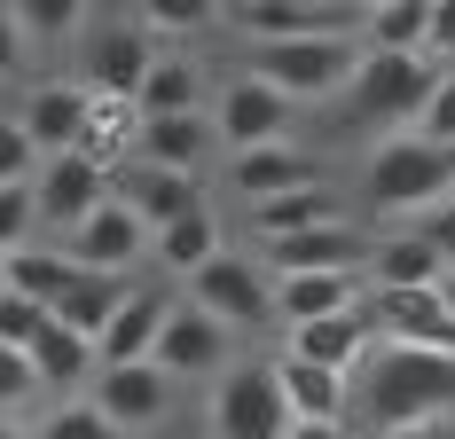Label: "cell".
I'll use <instances>...</instances> for the list:
<instances>
[{
    "label": "cell",
    "instance_id": "cell-40",
    "mask_svg": "<svg viewBox=\"0 0 455 439\" xmlns=\"http://www.w3.org/2000/svg\"><path fill=\"white\" fill-rule=\"evenodd\" d=\"M401 439H432V432H401Z\"/></svg>",
    "mask_w": 455,
    "mask_h": 439
},
{
    "label": "cell",
    "instance_id": "cell-23",
    "mask_svg": "<svg viewBox=\"0 0 455 439\" xmlns=\"http://www.w3.org/2000/svg\"><path fill=\"white\" fill-rule=\"evenodd\" d=\"M369 267H377V291H440L448 283V259L424 243V227H385Z\"/></svg>",
    "mask_w": 455,
    "mask_h": 439
},
{
    "label": "cell",
    "instance_id": "cell-21",
    "mask_svg": "<svg viewBox=\"0 0 455 439\" xmlns=\"http://www.w3.org/2000/svg\"><path fill=\"white\" fill-rule=\"evenodd\" d=\"M141 235H149V227H141V212L126 204V196H110V204H102V212H94L87 227L63 243V251H71L79 267H94V275H126V267L141 259Z\"/></svg>",
    "mask_w": 455,
    "mask_h": 439
},
{
    "label": "cell",
    "instance_id": "cell-32",
    "mask_svg": "<svg viewBox=\"0 0 455 439\" xmlns=\"http://www.w3.org/2000/svg\"><path fill=\"white\" fill-rule=\"evenodd\" d=\"M24 432H32V439H126L102 408H94V393H87V400H79V393L55 400V408H47V416H32Z\"/></svg>",
    "mask_w": 455,
    "mask_h": 439
},
{
    "label": "cell",
    "instance_id": "cell-1",
    "mask_svg": "<svg viewBox=\"0 0 455 439\" xmlns=\"http://www.w3.org/2000/svg\"><path fill=\"white\" fill-rule=\"evenodd\" d=\"M362 424L369 439H401L432 432L455 416V353H416V346H377V361L362 369Z\"/></svg>",
    "mask_w": 455,
    "mask_h": 439
},
{
    "label": "cell",
    "instance_id": "cell-16",
    "mask_svg": "<svg viewBox=\"0 0 455 439\" xmlns=\"http://www.w3.org/2000/svg\"><path fill=\"white\" fill-rule=\"evenodd\" d=\"M369 314H377L385 346L455 353V307L440 299V291H369Z\"/></svg>",
    "mask_w": 455,
    "mask_h": 439
},
{
    "label": "cell",
    "instance_id": "cell-25",
    "mask_svg": "<svg viewBox=\"0 0 455 439\" xmlns=\"http://www.w3.org/2000/svg\"><path fill=\"white\" fill-rule=\"evenodd\" d=\"M362 47L369 55H432V0H369Z\"/></svg>",
    "mask_w": 455,
    "mask_h": 439
},
{
    "label": "cell",
    "instance_id": "cell-39",
    "mask_svg": "<svg viewBox=\"0 0 455 439\" xmlns=\"http://www.w3.org/2000/svg\"><path fill=\"white\" fill-rule=\"evenodd\" d=\"M8 439H32V432H24V424H8Z\"/></svg>",
    "mask_w": 455,
    "mask_h": 439
},
{
    "label": "cell",
    "instance_id": "cell-24",
    "mask_svg": "<svg viewBox=\"0 0 455 439\" xmlns=\"http://www.w3.org/2000/svg\"><path fill=\"white\" fill-rule=\"evenodd\" d=\"M134 291H141L134 275H94V267H79V283L63 291V307H55V322L102 346V330H110V322L126 314V299H134Z\"/></svg>",
    "mask_w": 455,
    "mask_h": 439
},
{
    "label": "cell",
    "instance_id": "cell-31",
    "mask_svg": "<svg viewBox=\"0 0 455 439\" xmlns=\"http://www.w3.org/2000/svg\"><path fill=\"white\" fill-rule=\"evenodd\" d=\"M338 212V196L330 188H299V196H275V204H259L251 212V227H259V243H283V235H307V227H330Z\"/></svg>",
    "mask_w": 455,
    "mask_h": 439
},
{
    "label": "cell",
    "instance_id": "cell-11",
    "mask_svg": "<svg viewBox=\"0 0 455 439\" xmlns=\"http://www.w3.org/2000/svg\"><path fill=\"white\" fill-rule=\"evenodd\" d=\"M173 377L157 369V361H134V369H102L94 377V408L118 424L126 439H141V432H165V416H173Z\"/></svg>",
    "mask_w": 455,
    "mask_h": 439
},
{
    "label": "cell",
    "instance_id": "cell-33",
    "mask_svg": "<svg viewBox=\"0 0 455 439\" xmlns=\"http://www.w3.org/2000/svg\"><path fill=\"white\" fill-rule=\"evenodd\" d=\"M55 330V307H40V299H16V291H0V346L8 353H32Z\"/></svg>",
    "mask_w": 455,
    "mask_h": 439
},
{
    "label": "cell",
    "instance_id": "cell-10",
    "mask_svg": "<svg viewBox=\"0 0 455 439\" xmlns=\"http://www.w3.org/2000/svg\"><path fill=\"white\" fill-rule=\"evenodd\" d=\"M228 353H235V330L212 322V314L181 291V307H173V322H165V346H157V369H165L173 385H188V377H212V385H220L228 369H235Z\"/></svg>",
    "mask_w": 455,
    "mask_h": 439
},
{
    "label": "cell",
    "instance_id": "cell-26",
    "mask_svg": "<svg viewBox=\"0 0 455 439\" xmlns=\"http://www.w3.org/2000/svg\"><path fill=\"white\" fill-rule=\"evenodd\" d=\"M188 110H204V63L188 47H165L157 71L141 79V118H188Z\"/></svg>",
    "mask_w": 455,
    "mask_h": 439
},
{
    "label": "cell",
    "instance_id": "cell-2",
    "mask_svg": "<svg viewBox=\"0 0 455 439\" xmlns=\"http://www.w3.org/2000/svg\"><path fill=\"white\" fill-rule=\"evenodd\" d=\"M432 87H440V63H432V55H362L354 87L338 94V118H346V133H377V141H393V133H416V126H424Z\"/></svg>",
    "mask_w": 455,
    "mask_h": 439
},
{
    "label": "cell",
    "instance_id": "cell-8",
    "mask_svg": "<svg viewBox=\"0 0 455 439\" xmlns=\"http://www.w3.org/2000/svg\"><path fill=\"white\" fill-rule=\"evenodd\" d=\"M188 299L212 314V322H228L235 338L283 322V314H275V283L259 275V259H235V251H220L212 267H196V275H188Z\"/></svg>",
    "mask_w": 455,
    "mask_h": 439
},
{
    "label": "cell",
    "instance_id": "cell-3",
    "mask_svg": "<svg viewBox=\"0 0 455 439\" xmlns=\"http://www.w3.org/2000/svg\"><path fill=\"white\" fill-rule=\"evenodd\" d=\"M362 196L377 204L385 220H424L440 212L455 196V149L440 141H424V133H393V141H377L362 165Z\"/></svg>",
    "mask_w": 455,
    "mask_h": 439
},
{
    "label": "cell",
    "instance_id": "cell-12",
    "mask_svg": "<svg viewBox=\"0 0 455 439\" xmlns=\"http://www.w3.org/2000/svg\"><path fill=\"white\" fill-rule=\"evenodd\" d=\"M16 126L32 133V149H40V157H71V149H87L94 87H87V79H47V87L24 94V118H16Z\"/></svg>",
    "mask_w": 455,
    "mask_h": 439
},
{
    "label": "cell",
    "instance_id": "cell-6",
    "mask_svg": "<svg viewBox=\"0 0 455 439\" xmlns=\"http://www.w3.org/2000/svg\"><path fill=\"white\" fill-rule=\"evenodd\" d=\"M291 400L275 361H235L220 385H212V439H291Z\"/></svg>",
    "mask_w": 455,
    "mask_h": 439
},
{
    "label": "cell",
    "instance_id": "cell-30",
    "mask_svg": "<svg viewBox=\"0 0 455 439\" xmlns=\"http://www.w3.org/2000/svg\"><path fill=\"white\" fill-rule=\"evenodd\" d=\"M79 283V259L63 251V243H32V251H16L8 259V291L16 299H40V307H63V291Z\"/></svg>",
    "mask_w": 455,
    "mask_h": 439
},
{
    "label": "cell",
    "instance_id": "cell-18",
    "mask_svg": "<svg viewBox=\"0 0 455 439\" xmlns=\"http://www.w3.org/2000/svg\"><path fill=\"white\" fill-rule=\"evenodd\" d=\"M173 307H181V291H165V283H141L134 299H126V314L102 330V369H134V361H157Z\"/></svg>",
    "mask_w": 455,
    "mask_h": 439
},
{
    "label": "cell",
    "instance_id": "cell-37",
    "mask_svg": "<svg viewBox=\"0 0 455 439\" xmlns=\"http://www.w3.org/2000/svg\"><path fill=\"white\" fill-rule=\"evenodd\" d=\"M291 439H354L346 424H291Z\"/></svg>",
    "mask_w": 455,
    "mask_h": 439
},
{
    "label": "cell",
    "instance_id": "cell-14",
    "mask_svg": "<svg viewBox=\"0 0 455 439\" xmlns=\"http://www.w3.org/2000/svg\"><path fill=\"white\" fill-rule=\"evenodd\" d=\"M275 275H362V259H377L354 220H330V227H307V235H283V243H259Z\"/></svg>",
    "mask_w": 455,
    "mask_h": 439
},
{
    "label": "cell",
    "instance_id": "cell-4",
    "mask_svg": "<svg viewBox=\"0 0 455 439\" xmlns=\"http://www.w3.org/2000/svg\"><path fill=\"white\" fill-rule=\"evenodd\" d=\"M362 32H322V40H275V47H251V79H267L283 102H338L362 71Z\"/></svg>",
    "mask_w": 455,
    "mask_h": 439
},
{
    "label": "cell",
    "instance_id": "cell-5",
    "mask_svg": "<svg viewBox=\"0 0 455 439\" xmlns=\"http://www.w3.org/2000/svg\"><path fill=\"white\" fill-rule=\"evenodd\" d=\"M165 40L141 24V16H87V40H79V71L94 94H126L141 102V79L157 71Z\"/></svg>",
    "mask_w": 455,
    "mask_h": 439
},
{
    "label": "cell",
    "instance_id": "cell-36",
    "mask_svg": "<svg viewBox=\"0 0 455 439\" xmlns=\"http://www.w3.org/2000/svg\"><path fill=\"white\" fill-rule=\"evenodd\" d=\"M416 227H424V243H432V251L448 259V275H455V204H440V212H424Z\"/></svg>",
    "mask_w": 455,
    "mask_h": 439
},
{
    "label": "cell",
    "instance_id": "cell-7",
    "mask_svg": "<svg viewBox=\"0 0 455 439\" xmlns=\"http://www.w3.org/2000/svg\"><path fill=\"white\" fill-rule=\"evenodd\" d=\"M32 204H40V235L71 243V235H79V227H87V220L110 204V165H94L87 149H71V157H47L40 180H32Z\"/></svg>",
    "mask_w": 455,
    "mask_h": 439
},
{
    "label": "cell",
    "instance_id": "cell-22",
    "mask_svg": "<svg viewBox=\"0 0 455 439\" xmlns=\"http://www.w3.org/2000/svg\"><path fill=\"white\" fill-rule=\"evenodd\" d=\"M362 307V275H275V314L283 330H307V322H330V314Z\"/></svg>",
    "mask_w": 455,
    "mask_h": 439
},
{
    "label": "cell",
    "instance_id": "cell-27",
    "mask_svg": "<svg viewBox=\"0 0 455 439\" xmlns=\"http://www.w3.org/2000/svg\"><path fill=\"white\" fill-rule=\"evenodd\" d=\"M212 141H220V126H212L204 110H188V118H141V165H173V173H196Z\"/></svg>",
    "mask_w": 455,
    "mask_h": 439
},
{
    "label": "cell",
    "instance_id": "cell-41",
    "mask_svg": "<svg viewBox=\"0 0 455 439\" xmlns=\"http://www.w3.org/2000/svg\"><path fill=\"white\" fill-rule=\"evenodd\" d=\"M448 204H455V196H448Z\"/></svg>",
    "mask_w": 455,
    "mask_h": 439
},
{
    "label": "cell",
    "instance_id": "cell-29",
    "mask_svg": "<svg viewBox=\"0 0 455 439\" xmlns=\"http://www.w3.org/2000/svg\"><path fill=\"white\" fill-rule=\"evenodd\" d=\"M228 243H220V220H212V204H204V212H188V220H173V227H165V235H149V259L165 267V275H196V267H212L220 259Z\"/></svg>",
    "mask_w": 455,
    "mask_h": 439
},
{
    "label": "cell",
    "instance_id": "cell-13",
    "mask_svg": "<svg viewBox=\"0 0 455 439\" xmlns=\"http://www.w3.org/2000/svg\"><path fill=\"white\" fill-rule=\"evenodd\" d=\"M228 188L259 212L275 196H299V188H330L322 180V157L315 149H299V141H275V149H243V157H228Z\"/></svg>",
    "mask_w": 455,
    "mask_h": 439
},
{
    "label": "cell",
    "instance_id": "cell-38",
    "mask_svg": "<svg viewBox=\"0 0 455 439\" xmlns=\"http://www.w3.org/2000/svg\"><path fill=\"white\" fill-rule=\"evenodd\" d=\"M440 299H448V307H455V275H448V283H440Z\"/></svg>",
    "mask_w": 455,
    "mask_h": 439
},
{
    "label": "cell",
    "instance_id": "cell-15",
    "mask_svg": "<svg viewBox=\"0 0 455 439\" xmlns=\"http://www.w3.org/2000/svg\"><path fill=\"white\" fill-rule=\"evenodd\" d=\"M220 24L251 47L275 40H322V32H362V16H338V8H307V0H243V8H220Z\"/></svg>",
    "mask_w": 455,
    "mask_h": 439
},
{
    "label": "cell",
    "instance_id": "cell-9",
    "mask_svg": "<svg viewBox=\"0 0 455 439\" xmlns=\"http://www.w3.org/2000/svg\"><path fill=\"white\" fill-rule=\"evenodd\" d=\"M291 110H299V102H283L267 79L228 71V79H220V102H212V126H220L228 157H243V149H275V141L291 133Z\"/></svg>",
    "mask_w": 455,
    "mask_h": 439
},
{
    "label": "cell",
    "instance_id": "cell-17",
    "mask_svg": "<svg viewBox=\"0 0 455 439\" xmlns=\"http://www.w3.org/2000/svg\"><path fill=\"white\" fill-rule=\"evenodd\" d=\"M377 346H385V330H377V314H369V299H362V307L330 314V322L291 330V346H283V353H307V361H322V369H346V377H362L369 361H377Z\"/></svg>",
    "mask_w": 455,
    "mask_h": 439
},
{
    "label": "cell",
    "instance_id": "cell-28",
    "mask_svg": "<svg viewBox=\"0 0 455 439\" xmlns=\"http://www.w3.org/2000/svg\"><path fill=\"white\" fill-rule=\"evenodd\" d=\"M32 369H40V385H47V393H63V400H71V385H94V377H102V346L55 322L40 346H32Z\"/></svg>",
    "mask_w": 455,
    "mask_h": 439
},
{
    "label": "cell",
    "instance_id": "cell-20",
    "mask_svg": "<svg viewBox=\"0 0 455 439\" xmlns=\"http://www.w3.org/2000/svg\"><path fill=\"white\" fill-rule=\"evenodd\" d=\"M118 196L141 212V227H149V235H165V227H173V220H188V212H204V180H196V173L141 165V157L118 173Z\"/></svg>",
    "mask_w": 455,
    "mask_h": 439
},
{
    "label": "cell",
    "instance_id": "cell-19",
    "mask_svg": "<svg viewBox=\"0 0 455 439\" xmlns=\"http://www.w3.org/2000/svg\"><path fill=\"white\" fill-rule=\"evenodd\" d=\"M275 377H283V400H291L299 424H346L354 416V385L362 377H346V369H322L307 353H275Z\"/></svg>",
    "mask_w": 455,
    "mask_h": 439
},
{
    "label": "cell",
    "instance_id": "cell-35",
    "mask_svg": "<svg viewBox=\"0 0 455 439\" xmlns=\"http://www.w3.org/2000/svg\"><path fill=\"white\" fill-rule=\"evenodd\" d=\"M424 141H440V149H455V71H440V87H432V102H424Z\"/></svg>",
    "mask_w": 455,
    "mask_h": 439
},
{
    "label": "cell",
    "instance_id": "cell-34",
    "mask_svg": "<svg viewBox=\"0 0 455 439\" xmlns=\"http://www.w3.org/2000/svg\"><path fill=\"white\" fill-rule=\"evenodd\" d=\"M134 16H141V24H149V32H157L165 47L188 40L196 24H212V8H188V0H157V8H134Z\"/></svg>",
    "mask_w": 455,
    "mask_h": 439
}]
</instances>
